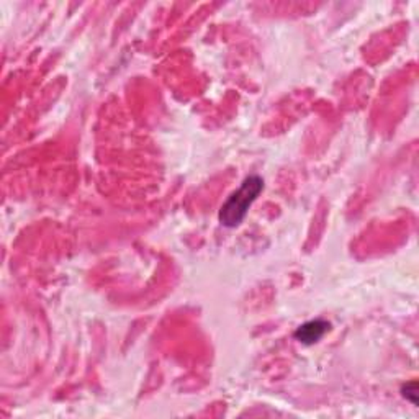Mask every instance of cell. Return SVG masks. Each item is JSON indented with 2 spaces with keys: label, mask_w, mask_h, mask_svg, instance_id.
<instances>
[{
  "label": "cell",
  "mask_w": 419,
  "mask_h": 419,
  "mask_svg": "<svg viewBox=\"0 0 419 419\" xmlns=\"http://www.w3.org/2000/svg\"><path fill=\"white\" fill-rule=\"evenodd\" d=\"M403 395H405L406 400H410L413 405H416V403H418V385H416V382L408 383V385L403 388Z\"/></svg>",
  "instance_id": "obj_3"
},
{
  "label": "cell",
  "mask_w": 419,
  "mask_h": 419,
  "mask_svg": "<svg viewBox=\"0 0 419 419\" xmlns=\"http://www.w3.org/2000/svg\"><path fill=\"white\" fill-rule=\"evenodd\" d=\"M264 189V180L259 175H249L241 187L233 192L220 210V221L226 228H236L246 218L247 210L254 204L257 196Z\"/></svg>",
  "instance_id": "obj_1"
},
{
  "label": "cell",
  "mask_w": 419,
  "mask_h": 419,
  "mask_svg": "<svg viewBox=\"0 0 419 419\" xmlns=\"http://www.w3.org/2000/svg\"><path fill=\"white\" fill-rule=\"evenodd\" d=\"M327 331H330V323L325 320H313L301 325L299 330L295 331V339L300 341L301 344L310 346L320 341Z\"/></svg>",
  "instance_id": "obj_2"
}]
</instances>
